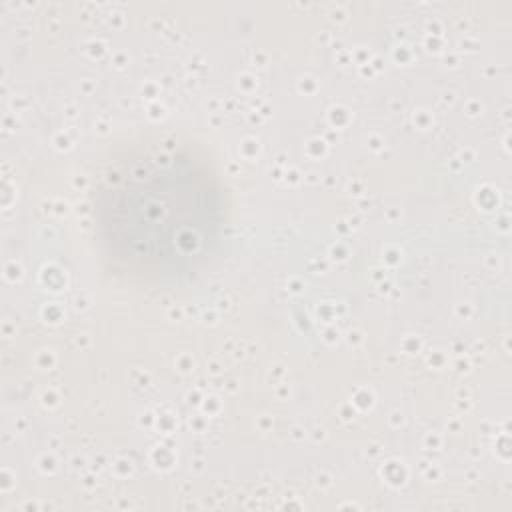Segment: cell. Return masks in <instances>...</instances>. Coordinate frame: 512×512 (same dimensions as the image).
Listing matches in <instances>:
<instances>
[{
  "label": "cell",
  "instance_id": "obj_1",
  "mask_svg": "<svg viewBox=\"0 0 512 512\" xmlns=\"http://www.w3.org/2000/svg\"><path fill=\"white\" fill-rule=\"evenodd\" d=\"M106 242L154 272L190 268L216 242L220 192L190 156L152 152L106 178L98 206Z\"/></svg>",
  "mask_w": 512,
  "mask_h": 512
}]
</instances>
